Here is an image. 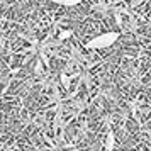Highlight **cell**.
Segmentation results:
<instances>
[{"label": "cell", "instance_id": "1", "mask_svg": "<svg viewBox=\"0 0 151 151\" xmlns=\"http://www.w3.org/2000/svg\"><path fill=\"white\" fill-rule=\"evenodd\" d=\"M119 39V32H104V34L95 36L93 39H90L87 42L88 49H102V48H109L114 42Z\"/></svg>", "mask_w": 151, "mask_h": 151}, {"label": "cell", "instance_id": "2", "mask_svg": "<svg viewBox=\"0 0 151 151\" xmlns=\"http://www.w3.org/2000/svg\"><path fill=\"white\" fill-rule=\"evenodd\" d=\"M105 148L109 151H112L116 148V141H114V132H112V131H109L107 136H105Z\"/></svg>", "mask_w": 151, "mask_h": 151}, {"label": "cell", "instance_id": "3", "mask_svg": "<svg viewBox=\"0 0 151 151\" xmlns=\"http://www.w3.org/2000/svg\"><path fill=\"white\" fill-rule=\"evenodd\" d=\"M53 2L58 4V5H63V7H75L82 0H53Z\"/></svg>", "mask_w": 151, "mask_h": 151}, {"label": "cell", "instance_id": "4", "mask_svg": "<svg viewBox=\"0 0 151 151\" xmlns=\"http://www.w3.org/2000/svg\"><path fill=\"white\" fill-rule=\"evenodd\" d=\"M70 36H71V31H63L60 34V39H65V37H70Z\"/></svg>", "mask_w": 151, "mask_h": 151}]
</instances>
